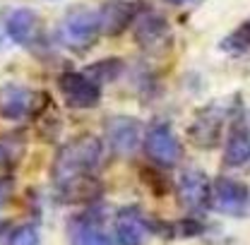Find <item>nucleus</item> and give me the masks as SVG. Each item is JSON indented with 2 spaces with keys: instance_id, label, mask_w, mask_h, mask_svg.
I'll return each mask as SVG.
<instances>
[{
  "instance_id": "6ab92c4d",
  "label": "nucleus",
  "mask_w": 250,
  "mask_h": 245,
  "mask_svg": "<svg viewBox=\"0 0 250 245\" xmlns=\"http://www.w3.org/2000/svg\"><path fill=\"white\" fill-rule=\"evenodd\" d=\"M5 245H39V231L29 224L15 226L5 233Z\"/></svg>"
},
{
  "instance_id": "ddd939ff",
  "label": "nucleus",
  "mask_w": 250,
  "mask_h": 245,
  "mask_svg": "<svg viewBox=\"0 0 250 245\" xmlns=\"http://www.w3.org/2000/svg\"><path fill=\"white\" fill-rule=\"evenodd\" d=\"M99 27H101V34L106 36H118L123 34L137 17V7L127 0H108L104 2L99 10Z\"/></svg>"
},
{
  "instance_id": "9d476101",
  "label": "nucleus",
  "mask_w": 250,
  "mask_h": 245,
  "mask_svg": "<svg viewBox=\"0 0 250 245\" xmlns=\"http://www.w3.org/2000/svg\"><path fill=\"white\" fill-rule=\"evenodd\" d=\"M226 113L229 108L224 103H214L209 108H202L197 113L195 122L190 125V137L195 144L200 147H212L217 144L219 135H221V127H224V121H226Z\"/></svg>"
},
{
  "instance_id": "f03ea898",
  "label": "nucleus",
  "mask_w": 250,
  "mask_h": 245,
  "mask_svg": "<svg viewBox=\"0 0 250 245\" xmlns=\"http://www.w3.org/2000/svg\"><path fill=\"white\" fill-rule=\"evenodd\" d=\"M99 36H101V27H99L96 10H84V7L75 10L58 27V43L65 46L67 51H75V53L92 48L99 41Z\"/></svg>"
},
{
  "instance_id": "20e7f679",
  "label": "nucleus",
  "mask_w": 250,
  "mask_h": 245,
  "mask_svg": "<svg viewBox=\"0 0 250 245\" xmlns=\"http://www.w3.org/2000/svg\"><path fill=\"white\" fill-rule=\"evenodd\" d=\"M145 154L147 159L161 166V168H173L183 159V147L178 137L171 132L168 125H152L145 135Z\"/></svg>"
},
{
  "instance_id": "4468645a",
  "label": "nucleus",
  "mask_w": 250,
  "mask_h": 245,
  "mask_svg": "<svg viewBox=\"0 0 250 245\" xmlns=\"http://www.w3.org/2000/svg\"><path fill=\"white\" fill-rule=\"evenodd\" d=\"M106 137L118 154H132L140 142V122L127 116H113L106 121Z\"/></svg>"
},
{
  "instance_id": "423d86ee",
  "label": "nucleus",
  "mask_w": 250,
  "mask_h": 245,
  "mask_svg": "<svg viewBox=\"0 0 250 245\" xmlns=\"http://www.w3.org/2000/svg\"><path fill=\"white\" fill-rule=\"evenodd\" d=\"M58 87H61L65 103L72 108H94L101 101V87L92 77H87L84 72H77V70L62 72L58 77Z\"/></svg>"
},
{
  "instance_id": "7ed1b4c3",
  "label": "nucleus",
  "mask_w": 250,
  "mask_h": 245,
  "mask_svg": "<svg viewBox=\"0 0 250 245\" xmlns=\"http://www.w3.org/2000/svg\"><path fill=\"white\" fill-rule=\"evenodd\" d=\"M48 103V94L22 87V84H2L0 87V118L5 121H27L39 116Z\"/></svg>"
},
{
  "instance_id": "39448f33",
  "label": "nucleus",
  "mask_w": 250,
  "mask_h": 245,
  "mask_svg": "<svg viewBox=\"0 0 250 245\" xmlns=\"http://www.w3.org/2000/svg\"><path fill=\"white\" fill-rule=\"evenodd\" d=\"M209 207L226 216H243L250 207V190L233 178H217L209 190Z\"/></svg>"
},
{
  "instance_id": "9b49d317",
  "label": "nucleus",
  "mask_w": 250,
  "mask_h": 245,
  "mask_svg": "<svg viewBox=\"0 0 250 245\" xmlns=\"http://www.w3.org/2000/svg\"><path fill=\"white\" fill-rule=\"evenodd\" d=\"M70 245H113L96 209H87L70 221Z\"/></svg>"
},
{
  "instance_id": "a211bd4d",
  "label": "nucleus",
  "mask_w": 250,
  "mask_h": 245,
  "mask_svg": "<svg viewBox=\"0 0 250 245\" xmlns=\"http://www.w3.org/2000/svg\"><path fill=\"white\" fill-rule=\"evenodd\" d=\"M154 231H161L164 236L173 238V236H197L202 233V224L197 221H178V224H154Z\"/></svg>"
},
{
  "instance_id": "dca6fc26",
  "label": "nucleus",
  "mask_w": 250,
  "mask_h": 245,
  "mask_svg": "<svg viewBox=\"0 0 250 245\" xmlns=\"http://www.w3.org/2000/svg\"><path fill=\"white\" fill-rule=\"evenodd\" d=\"M221 48L226 53H246L250 48V20H246L241 27L231 31L224 41H221Z\"/></svg>"
},
{
  "instance_id": "0eeeda50",
  "label": "nucleus",
  "mask_w": 250,
  "mask_h": 245,
  "mask_svg": "<svg viewBox=\"0 0 250 245\" xmlns=\"http://www.w3.org/2000/svg\"><path fill=\"white\" fill-rule=\"evenodd\" d=\"M5 31L10 36V41H15L17 46L34 48L41 39H43V22L39 20V15L29 7H17L7 15L5 20Z\"/></svg>"
},
{
  "instance_id": "412c9836",
  "label": "nucleus",
  "mask_w": 250,
  "mask_h": 245,
  "mask_svg": "<svg viewBox=\"0 0 250 245\" xmlns=\"http://www.w3.org/2000/svg\"><path fill=\"white\" fill-rule=\"evenodd\" d=\"M168 2H173V5H186V2H190V0H168Z\"/></svg>"
},
{
  "instance_id": "1a4fd4ad",
  "label": "nucleus",
  "mask_w": 250,
  "mask_h": 245,
  "mask_svg": "<svg viewBox=\"0 0 250 245\" xmlns=\"http://www.w3.org/2000/svg\"><path fill=\"white\" fill-rule=\"evenodd\" d=\"M149 231H152L149 219L135 204L123 207L116 216V243L118 245H142Z\"/></svg>"
},
{
  "instance_id": "f257e3e1",
  "label": "nucleus",
  "mask_w": 250,
  "mask_h": 245,
  "mask_svg": "<svg viewBox=\"0 0 250 245\" xmlns=\"http://www.w3.org/2000/svg\"><path fill=\"white\" fill-rule=\"evenodd\" d=\"M106 161V147L99 137L82 135L70 142H65L56 159H53V183L61 192L77 195L87 185H92L94 176L101 171Z\"/></svg>"
},
{
  "instance_id": "f8f14e48",
  "label": "nucleus",
  "mask_w": 250,
  "mask_h": 245,
  "mask_svg": "<svg viewBox=\"0 0 250 245\" xmlns=\"http://www.w3.org/2000/svg\"><path fill=\"white\" fill-rule=\"evenodd\" d=\"M209 190H212V183L209 178L197 171V168H188L181 173L178 178V185H176V192L183 202V207L188 209H202L209 204Z\"/></svg>"
},
{
  "instance_id": "f3484780",
  "label": "nucleus",
  "mask_w": 250,
  "mask_h": 245,
  "mask_svg": "<svg viewBox=\"0 0 250 245\" xmlns=\"http://www.w3.org/2000/svg\"><path fill=\"white\" fill-rule=\"evenodd\" d=\"M118 72H121V61H101L84 70V75L92 77L99 87H101V82H108V80L118 77Z\"/></svg>"
},
{
  "instance_id": "aec40b11",
  "label": "nucleus",
  "mask_w": 250,
  "mask_h": 245,
  "mask_svg": "<svg viewBox=\"0 0 250 245\" xmlns=\"http://www.w3.org/2000/svg\"><path fill=\"white\" fill-rule=\"evenodd\" d=\"M10 161H12V152L0 142V168H7V166H10Z\"/></svg>"
},
{
  "instance_id": "2eb2a0df",
  "label": "nucleus",
  "mask_w": 250,
  "mask_h": 245,
  "mask_svg": "<svg viewBox=\"0 0 250 245\" xmlns=\"http://www.w3.org/2000/svg\"><path fill=\"white\" fill-rule=\"evenodd\" d=\"M250 161V122L248 116H238L233 127H231V135H229V142H226V149H224V163L226 166H243Z\"/></svg>"
},
{
  "instance_id": "6e6552de",
  "label": "nucleus",
  "mask_w": 250,
  "mask_h": 245,
  "mask_svg": "<svg viewBox=\"0 0 250 245\" xmlns=\"http://www.w3.org/2000/svg\"><path fill=\"white\" fill-rule=\"evenodd\" d=\"M135 41L145 48V51H164L171 43V29L168 22L154 15V12H142L135 17Z\"/></svg>"
}]
</instances>
